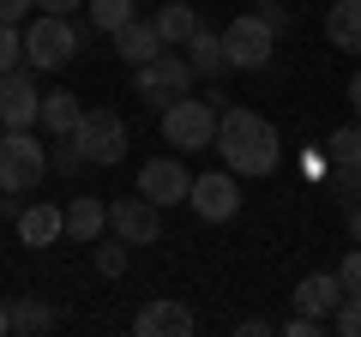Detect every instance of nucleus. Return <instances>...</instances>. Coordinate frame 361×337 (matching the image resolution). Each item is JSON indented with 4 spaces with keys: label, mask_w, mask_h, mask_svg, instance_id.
<instances>
[{
    "label": "nucleus",
    "mask_w": 361,
    "mask_h": 337,
    "mask_svg": "<svg viewBox=\"0 0 361 337\" xmlns=\"http://www.w3.org/2000/svg\"><path fill=\"white\" fill-rule=\"evenodd\" d=\"M211 145H217L223 168H235V175H247V181L277 175V157H283L277 127H271L259 109H217V139Z\"/></svg>",
    "instance_id": "obj_1"
},
{
    "label": "nucleus",
    "mask_w": 361,
    "mask_h": 337,
    "mask_svg": "<svg viewBox=\"0 0 361 337\" xmlns=\"http://www.w3.org/2000/svg\"><path fill=\"white\" fill-rule=\"evenodd\" d=\"M42 175H49V145L30 127H6L0 133V193L18 199L30 187H42Z\"/></svg>",
    "instance_id": "obj_2"
},
{
    "label": "nucleus",
    "mask_w": 361,
    "mask_h": 337,
    "mask_svg": "<svg viewBox=\"0 0 361 337\" xmlns=\"http://www.w3.org/2000/svg\"><path fill=\"white\" fill-rule=\"evenodd\" d=\"M193 85H199V73H193V61L180 49H157L145 66H133V91H139L145 103H157V109L193 97Z\"/></svg>",
    "instance_id": "obj_3"
},
{
    "label": "nucleus",
    "mask_w": 361,
    "mask_h": 337,
    "mask_svg": "<svg viewBox=\"0 0 361 337\" xmlns=\"http://www.w3.org/2000/svg\"><path fill=\"white\" fill-rule=\"evenodd\" d=\"M271 54H277V25L265 13L229 18V30H223V61L235 73H259V66H271Z\"/></svg>",
    "instance_id": "obj_4"
},
{
    "label": "nucleus",
    "mask_w": 361,
    "mask_h": 337,
    "mask_svg": "<svg viewBox=\"0 0 361 337\" xmlns=\"http://www.w3.org/2000/svg\"><path fill=\"white\" fill-rule=\"evenodd\" d=\"M66 139L85 151L90 168H115L121 157H127V121H121L115 109H85V115H78V127L66 133Z\"/></svg>",
    "instance_id": "obj_5"
},
{
    "label": "nucleus",
    "mask_w": 361,
    "mask_h": 337,
    "mask_svg": "<svg viewBox=\"0 0 361 337\" xmlns=\"http://www.w3.org/2000/svg\"><path fill=\"white\" fill-rule=\"evenodd\" d=\"M78 54V30L66 13H42L25 25V66H37V73H61L66 61Z\"/></svg>",
    "instance_id": "obj_6"
},
{
    "label": "nucleus",
    "mask_w": 361,
    "mask_h": 337,
    "mask_svg": "<svg viewBox=\"0 0 361 337\" xmlns=\"http://www.w3.org/2000/svg\"><path fill=\"white\" fill-rule=\"evenodd\" d=\"M163 139L175 145L180 157L187 151H211V139H217V103H199V97H180V103L163 109Z\"/></svg>",
    "instance_id": "obj_7"
},
{
    "label": "nucleus",
    "mask_w": 361,
    "mask_h": 337,
    "mask_svg": "<svg viewBox=\"0 0 361 337\" xmlns=\"http://www.w3.org/2000/svg\"><path fill=\"white\" fill-rule=\"evenodd\" d=\"M187 205H193L205 223H235V217H241V181H235V168L193 175V193H187Z\"/></svg>",
    "instance_id": "obj_8"
},
{
    "label": "nucleus",
    "mask_w": 361,
    "mask_h": 337,
    "mask_svg": "<svg viewBox=\"0 0 361 337\" xmlns=\"http://www.w3.org/2000/svg\"><path fill=\"white\" fill-rule=\"evenodd\" d=\"M109 229H115L121 235V241H127V247H151L157 241V235H163V205H151V199H109Z\"/></svg>",
    "instance_id": "obj_9"
},
{
    "label": "nucleus",
    "mask_w": 361,
    "mask_h": 337,
    "mask_svg": "<svg viewBox=\"0 0 361 337\" xmlns=\"http://www.w3.org/2000/svg\"><path fill=\"white\" fill-rule=\"evenodd\" d=\"M37 109H42L37 66H13V73H0V127H37Z\"/></svg>",
    "instance_id": "obj_10"
},
{
    "label": "nucleus",
    "mask_w": 361,
    "mask_h": 337,
    "mask_svg": "<svg viewBox=\"0 0 361 337\" xmlns=\"http://www.w3.org/2000/svg\"><path fill=\"white\" fill-rule=\"evenodd\" d=\"M139 193L151 199V205H180V199L193 193V168L180 163V157H151V163L139 168Z\"/></svg>",
    "instance_id": "obj_11"
},
{
    "label": "nucleus",
    "mask_w": 361,
    "mask_h": 337,
    "mask_svg": "<svg viewBox=\"0 0 361 337\" xmlns=\"http://www.w3.org/2000/svg\"><path fill=\"white\" fill-rule=\"evenodd\" d=\"M193 325L199 319H193V307L180 295H157V301H145V307L133 313V331L139 337H187Z\"/></svg>",
    "instance_id": "obj_12"
},
{
    "label": "nucleus",
    "mask_w": 361,
    "mask_h": 337,
    "mask_svg": "<svg viewBox=\"0 0 361 337\" xmlns=\"http://www.w3.org/2000/svg\"><path fill=\"white\" fill-rule=\"evenodd\" d=\"M61 235H66V211H61V205L37 199V205L18 211V241H25V247H54Z\"/></svg>",
    "instance_id": "obj_13"
},
{
    "label": "nucleus",
    "mask_w": 361,
    "mask_h": 337,
    "mask_svg": "<svg viewBox=\"0 0 361 337\" xmlns=\"http://www.w3.org/2000/svg\"><path fill=\"white\" fill-rule=\"evenodd\" d=\"M337 301H343V283H337V271H313V277H301V283H295V313H313V319L331 325Z\"/></svg>",
    "instance_id": "obj_14"
},
{
    "label": "nucleus",
    "mask_w": 361,
    "mask_h": 337,
    "mask_svg": "<svg viewBox=\"0 0 361 337\" xmlns=\"http://www.w3.org/2000/svg\"><path fill=\"white\" fill-rule=\"evenodd\" d=\"M151 25H157V37H163V49H187V37L199 30V6H187V0H163Z\"/></svg>",
    "instance_id": "obj_15"
},
{
    "label": "nucleus",
    "mask_w": 361,
    "mask_h": 337,
    "mask_svg": "<svg viewBox=\"0 0 361 337\" xmlns=\"http://www.w3.org/2000/svg\"><path fill=\"white\" fill-rule=\"evenodd\" d=\"M157 49H163V37H157V25H151V18H127V25L115 30V54H121L127 66H145Z\"/></svg>",
    "instance_id": "obj_16"
},
{
    "label": "nucleus",
    "mask_w": 361,
    "mask_h": 337,
    "mask_svg": "<svg viewBox=\"0 0 361 337\" xmlns=\"http://www.w3.org/2000/svg\"><path fill=\"white\" fill-rule=\"evenodd\" d=\"M103 229H109V205L97 193H85V199H73V205H66V235H73V241H103Z\"/></svg>",
    "instance_id": "obj_17"
},
{
    "label": "nucleus",
    "mask_w": 361,
    "mask_h": 337,
    "mask_svg": "<svg viewBox=\"0 0 361 337\" xmlns=\"http://www.w3.org/2000/svg\"><path fill=\"white\" fill-rule=\"evenodd\" d=\"M325 42L343 54H361V0H337L325 13Z\"/></svg>",
    "instance_id": "obj_18"
},
{
    "label": "nucleus",
    "mask_w": 361,
    "mask_h": 337,
    "mask_svg": "<svg viewBox=\"0 0 361 337\" xmlns=\"http://www.w3.org/2000/svg\"><path fill=\"white\" fill-rule=\"evenodd\" d=\"M78 115H85V103H78L73 91H49V97H42V109H37V127L54 133V139H66V133L78 127Z\"/></svg>",
    "instance_id": "obj_19"
},
{
    "label": "nucleus",
    "mask_w": 361,
    "mask_h": 337,
    "mask_svg": "<svg viewBox=\"0 0 361 337\" xmlns=\"http://www.w3.org/2000/svg\"><path fill=\"white\" fill-rule=\"evenodd\" d=\"M180 54L193 61L199 78H217L223 66H229V61H223V30H211V25H199L193 37H187V49H180Z\"/></svg>",
    "instance_id": "obj_20"
},
{
    "label": "nucleus",
    "mask_w": 361,
    "mask_h": 337,
    "mask_svg": "<svg viewBox=\"0 0 361 337\" xmlns=\"http://www.w3.org/2000/svg\"><path fill=\"white\" fill-rule=\"evenodd\" d=\"M6 313H13V331H18V337L54 331V307H49V301H37V295H18V301H13Z\"/></svg>",
    "instance_id": "obj_21"
},
{
    "label": "nucleus",
    "mask_w": 361,
    "mask_h": 337,
    "mask_svg": "<svg viewBox=\"0 0 361 337\" xmlns=\"http://www.w3.org/2000/svg\"><path fill=\"white\" fill-rule=\"evenodd\" d=\"M133 6H139V0H85V18H90L97 30H109V37H115V30L133 18Z\"/></svg>",
    "instance_id": "obj_22"
},
{
    "label": "nucleus",
    "mask_w": 361,
    "mask_h": 337,
    "mask_svg": "<svg viewBox=\"0 0 361 337\" xmlns=\"http://www.w3.org/2000/svg\"><path fill=\"white\" fill-rule=\"evenodd\" d=\"M325 151H331V163H355V168H361V121L337 127L331 139H325Z\"/></svg>",
    "instance_id": "obj_23"
},
{
    "label": "nucleus",
    "mask_w": 361,
    "mask_h": 337,
    "mask_svg": "<svg viewBox=\"0 0 361 337\" xmlns=\"http://www.w3.org/2000/svg\"><path fill=\"white\" fill-rule=\"evenodd\" d=\"M13 66H25V30L0 25V73H13Z\"/></svg>",
    "instance_id": "obj_24"
},
{
    "label": "nucleus",
    "mask_w": 361,
    "mask_h": 337,
    "mask_svg": "<svg viewBox=\"0 0 361 337\" xmlns=\"http://www.w3.org/2000/svg\"><path fill=\"white\" fill-rule=\"evenodd\" d=\"M127 259H133V253H127V241H121V235L97 247V271H103V277H121V271H127Z\"/></svg>",
    "instance_id": "obj_25"
},
{
    "label": "nucleus",
    "mask_w": 361,
    "mask_h": 337,
    "mask_svg": "<svg viewBox=\"0 0 361 337\" xmlns=\"http://www.w3.org/2000/svg\"><path fill=\"white\" fill-rule=\"evenodd\" d=\"M331 331L361 337V295H343V301H337V313H331Z\"/></svg>",
    "instance_id": "obj_26"
},
{
    "label": "nucleus",
    "mask_w": 361,
    "mask_h": 337,
    "mask_svg": "<svg viewBox=\"0 0 361 337\" xmlns=\"http://www.w3.org/2000/svg\"><path fill=\"white\" fill-rule=\"evenodd\" d=\"M49 168H61V175H78V168H85V151H78L73 139H61V145H54V157H49Z\"/></svg>",
    "instance_id": "obj_27"
},
{
    "label": "nucleus",
    "mask_w": 361,
    "mask_h": 337,
    "mask_svg": "<svg viewBox=\"0 0 361 337\" xmlns=\"http://www.w3.org/2000/svg\"><path fill=\"white\" fill-rule=\"evenodd\" d=\"M337 283H343V295H361V247H349V259L337 265Z\"/></svg>",
    "instance_id": "obj_28"
},
{
    "label": "nucleus",
    "mask_w": 361,
    "mask_h": 337,
    "mask_svg": "<svg viewBox=\"0 0 361 337\" xmlns=\"http://www.w3.org/2000/svg\"><path fill=\"white\" fill-rule=\"evenodd\" d=\"M37 0H0V25H25V13Z\"/></svg>",
    "instance_id": "obj_29"
},
{
    "label": "nucleus",
    "mask_w": 361,
    "mask_h": 337,
    "mask_svg": "<svg viewBox=\"0 0 361 337\" xmlns=\"http://www.w3.org/2000/svg\"><path fill=\"white\" fill-rule=\"evenodd\" d=\"M265 331H277V325H271V319H241V325H235V337H265Z\"/></svg>",
    "instance_id": "obj_30"
},
{
    "label": "nucleus",
    "mask_w": 361,
    "mask_h": 337,
    "mask_svg": "<svg viewBox=\"0 0 361 337\" xmlns=\"http://www.w3.org/2000/svg\"><path fill=\"white\" fill-rule=\"evenodd\" d=\"M37 6H42V13H66V18H73L78 6H85V0H37Z\"/></svg>",
    "instance_id": "obj_31"
},
{
    "label": "nucleus",
    "mask_w": 361,
    "mask_h": 337,
    "mask_svg": "<svg viewBox=\"0 0 361 337\" xmlns=\"http://www.w3.org/2000/svg\"><path fill=\"white\" fill-rule=\"evenodd\" d=\"M349 109H355V121H361V73L349 78Z\"/></svg>",
    "instance_id": "obj_32"
},
{
    "label": "nucleus",
    "mask_w": 361,
    "mask_h": 337,
    "mask_svg": "<svg viewBox=\"0 0 361 337\" xmlns=\"http://www.w3.org/2000/svg\"><path fill=\"white\" fill-rule=\"evenodd\" d=\"M349 235H355V247H361V205H355V217H349Z\"/></svg>",
    "instance_id": "obj_33"
},
{
    "label": "nucleus",
    "mask_w": 361,
    "mask_h": 337,
    "mask_svg": "<svg viewBox=\"0 0 361 337\" xmlns=\"http://www.w3.org/2000/svg\"><path fill=\"white\" fill-rule=\"evenodd\" d=\"M6 331H13V313H6V301H0V337H6Z\"/></svg>",
    "instance_id": "obj_34"
},
{
    "label": "nucleus",
    "mask_w": 361,
    "mask_h": 337,
    "mask_svg": "<svg viewBox=\"0 0 361 337\" xmlns=\"http://www.w3.org/2000/svg\"><path fill=\"white\" fill-rule=\"evenodd\" d=\"M253 6H283V0H253Z\"/></svg>",
    "instance_id": "obj_35"
},
{
    "label": "nucleus",
    "mask_w": 361,
    "mask_h": 337,
    "mask_svg": "<svg viewBox=\"0 0 361 337\" xmlns=\"http://www.w3.org/2000/svg\"><path fill=\"white\" fill-rule=\"evenodd\" d=\"M139 6H145V0H139Z\"/></svg>",
    "instance_id": "obj_36"
}]
</instances>
